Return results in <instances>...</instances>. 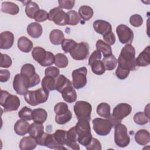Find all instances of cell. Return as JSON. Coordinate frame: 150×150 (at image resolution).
I'll use <instances>...</instances> for the list:
<instances>
[{"label": "cell", "mask_w": 150, "mask_h": 150, "mask_svg": "<svg viewBox=\"0 0 150 150\" xmlns=\"http://www.w3.org/2000/svg\"><path fill=\"white\" fill-rule=\"evenodd\" d=\"M135 50L131 44H128L124 46L121 49L119 55L117 62L119 67L134 71L138 68L137 64L135 58Z\"/></svg>", "instance_id": "1"}, {"label": "cell", "mask_w": 150, "mask_h": 150, "mask_svg": "<svg viewBox=\"0 0 150 150\" xmlns=\"http://www.w3.org/2000/svg\"><path fill=\"white\" fill-rule=\"evenodd\" d=\"M77 134V142L83 146H87L93 138L88 121H78L75 126Z\"/></svg>", "instance_id": "2"}, {"label": "cell", "mask_w": 150, "mask_h": 150, "mask_svg": "<svg viewBox=\"0 0 150 150\" xmlns=\"http://www.w3.org/2000/svg\"><path fill=\"white\" fill-rule=\"evenodd\" d=\"M49 92L43 88H40L35 91H28L24 95L25 101L32 106L45 103L49 97Z\"/></svg>", "instance_id": "3"}, {"label": "cell", "mask_w": 150, "mask_h": 150, "mask_svg": "<svg viewBox=\"0 0 150 150\" xmlns=\"http://www.w3.org/2000/svg\"><path fill=\"white\" fill-rule=\"evenodd\" d=\"M21 101L18 96L11 94L6 91H1L0 104L5 112L16 111L20 106Z\"/></svg>", "instance_id": "4"}, {"label": "cell", "mask_w": 150, "mask_h": 150, "mask_svg": "<svg viewBox=\"0 0 150 150\" xmlns=\"http://www.w3.org/2000/svg\"><path fill=\"white\" fill-rule=\"evenodd\" d=\"M91 111V105L87 101H78L74 105V112L78 121L86 120L90 121Z\"/></svg>", "instance_id": "5"}, {"label": "cell", "mask_w": 150, "mask_h": 150, "mask_svg": "<svg viewBox=\"0 0 150 150\" xmlns=\"http://www.w3.org/2000/svg\"><path fill=\"white\" fill-rule=\"evenodd\" d=\"M114 142L117 146L121 148L125 147L129 144L130 138L125 125L120 123L114 127Z\"/></svg>", "instance_id": "6"}, {"label": "cell", "mask_w": 150, "mask_h": 150, "mask_svg": "<svg viewBox=\"0 0 150 150\" xmlns=\"http://www.w3.org/2000/svg\"><path fill=\"white\" fill-rule=\"evenodd\" d=\"M13 88L19 95H25L30 88V79L22 74H16L13 80Z\"/></svg>", "instance_id": "7"}, {"label": "cell", "mask_w": 150, "mask_h": 150, "mask_svg": "<svg viewBox=\"0 0 150 150\" xmlns=\"http://www.w3.org/2000/svg\"><path fill=\"white\" fill-rule=\"evenodd\" d=\"M93 129L95 132L100 136H106L110 134L112 124L110 121L107 119L101 118H96L93 120Z\"/></svg>", "instance_id": "8"}, {"label": "cell", "mask_w": 150, "mask_h": 150, "mask_svg": "<svg viewBox=\"0 0 150 150\" xmlns=\"http://www.w3.org/2000/svg\"><path fill=\"white\" fill-rule=\"evenodd\" d=\"M48 19L53 21L56 25L60 26L68 25L69 22L67 13L59 6L54 8L49 11Z\"/></svg>", "instance_id": "9"}, {"label": "cell", "mask_w": 150, "mask_h": 150, "mask_svg": "<svg viewBox=\"0 0 150 150\" xmlns=\"http://www.w3.org/2000/svg\"><path fill=\"white\" fill-rule=\"evenodd\" d=\"M87 73V69L86 67H81L73 71L72 84L74 88L80 89L86 85Z\"/></svg>", "instance_id": "10"}, {"label": "cell", "mask_w": 150, "mask_h": 150, "mask_svg": "<svg viewBox=\"0 0 150 150\" xmlns=\"http://www.w3.org/2000/svg\"><path fill=\"white\" fill-rule=\"evenodd\" d=\"M70 54L71 57L76 60H83L88 56L89 45L87 43L81 42L77 43L76 46L70 51Z\"/></svg>", "instance_id": "11"}, {"label": "cell", "mask_w": 150, "mask_h": 150, "mask_svg": "<svg viewBox=\"0 0 150 150\" xmlns=\"http://www.w3.org/2000/svg\"><path fill=\"white\" fill-rule=\"evenodd\" d=\"M116 32L120 42L122 44H131L134 39L133 31L127 25L121 24L116 28Z\"/></svg>", "instance_id": "12"}, {"label": "cell", "mask_w": 150, "mask_h": 150, "mask_svg": "<svg viewBox=\"0 0 150 150\" xmlns=\"http://www.w3.org/2000/svg\"><path fill=\"white\" fill-rule=\"evenodd\" d=\"M132 111V107L127 103H120L113 109L111 114L115 119L121 121L122 119L127 117Z\"/></svg>", "instance_id": "13"}, {"label": "cell", "mask_w": 150, "mask_h": 150, "mask_svg": "<svg viewBox=\"0 0 150 150\" xmlns=\"http://www.w3.org/2000/svg\"><path fill=\"white\" fill-rule=\"evenodd\" d=\"M77 134L76 130V127H73L66 131V140L65 145L70 149L74 150H79L80 146L77 143Z\"/></svg>", "instance_id": "14"}, {"label": "cell", "mask_w": 150, "mask_h": 150, "mask_svg": "<svg viewBox=\"0 0 150 150\" xmlns=\"http://www.w3.org/2000/svg\"><path fill=\"white\" fill-rule=\"evenodd\" d=\"M14 35L10 31H5L0 35V48L1 49H10L13 45Z\"/></svg>", "instance_id": "15"}, {"label": "cell", "mask_w": 150, "mask_h": 150, "mask_svg": "<svg viewBox=\"0 0 150 150\" xmlns=\"http://www.w3.org/2000/svg\"><path fill=\"white\" fill-rule=\"evenodd\" d=\"M93 26L97 33L103 36L112 30L111 25L109 22L103 20H97L94 21Z\"/></svg>", "instance_id": "16"}, {"label": "cell", "mask_w": 150, "mask_h": 150, "mask_svg": "<svg viewBox=\"0 0 150 150\" xmlns=\"http://www.w3.org/2000/svg\"><path fill=\"white\" fill-rule=\"evenodd\" d=\"M138 67L147 66L150 64V46H148L135 59Z\"/></svg>", "instance_id": "17"}, {"label": "cell", "mask_w": 150, "mask_h": 150, "mask_svg": "<svg viewBox=\"0 0 150 150\" xmlns=\"http://www.w3.org/2000/svg\"><path fill=\"white\" fill-rule=\"evenodd\" d=\"M37 145L36 138L30 135L21 139L19 142V148L21 150H32L35 149Z\"/></svg>", "instance_id": "18"}, {"label": "cell", "mask_w": 150, "mask_h": 150, "mask_svg": "<svg viewBox=\"0 0 150 150\" xmlns=\"http://www.w3.org/2000/svg\"><path fill=\"white\" fill-rule=\"evenodd\" d=\"M47 51H46L45 49L42 47L36 46L33 49L32 52V56L33 59L36 61L40 66L45 62L47 55Z\"/></svg>", "instance_id": "19"}, {"label": "cell", "mask_w": 150, "mask_h": 150, "mask_svg": "<svg viewBox=\"0 0 150 150\" xmlns=\"http://www.w3.org/2000/svg\"><path fill=\"white\" fill-rule=\"evenodd\" d=\"M28 133L29 135L34 137L36 139L40 138L44 134V127L42 123L34 122L29 125Z\"/></svg>", "instance_id": "20"}, {"label": "cell", "mask_w": 150, "mask_h": 150, "mask_svg": "<svg viewBox=\"0 0 150 150\" xmlns=\"http://www.w3.org/2000/svg\"><path fill=\"white\" fill-rule=\"evenodd\" d=\"M135 142L140 145H146L150 141V134L145 129L138 130L135 135Z\"/></svg>", "instance_id": "21"}, {"label": "cell", "mask_w": 150, "mask_h": 150, "mask_svg": "<svg viewBox=\"0 0 150 150\" xmlns=\"http://www.w3.org/2000/svg\"><path fill=\"white\" fill-rule=\"evenodd\" d=\"M29 124L26 120L21 119L18 120L14 125V131L15 133L19 136H23L28 132Z\"/></svg>", "instance_id": "22"}, {"label": "cell", "mask_w": 150, "mask_h": 150, "mask_svg": "<svg viewBox=\"0 0 150 150\" xmlns=\"http://www.w3.org/2000/svg\"><path fill=\"white\" fill-rule=\"evenodd\" d=\"M63 100L69 103L74 102L77 99V93L73 86H70L65 88L61 92Z\"/></svg>", "instance_id": "23"}, {"label": "cell", "mask_w": 150, "mask_h": 150, "mask_svg": "<svg viewBox=\"0 0 150 150\" xmlns=\"http://www.w3.org/2000/svg\"><path fill=\"white\" fill-rule=\"evenodd\" d=\"M43 32V29L41 25L38 22L30 23L27 26L28 34L33 38H39Z\"/></svg>", "instance_id": "24"}, {"label": "cell", "mask_w": 150, "mask_h": 150, "mask_svg": "<svg viewBox=\"0 0 150 150\" xmlns=\"http://www.w3.org/2000/svg\"><path fill=\"white\" fill-rule=\"evenodd\" d=\"M70 86H73V84L64 75L60 74L55 78V90L58 92L61 93L63 90Z\"/></svg>", "instance_id": "25"}, {"label": "cell", "mask_w": 150, "mask_h": 150, "mask_svg": "<svg viewBox=\"0 0 150 150\" xmlns=\"http://www.w3.org/2000/svg\"><path fill=\"white\" fill-rule=\"evenodd\" d=\"M18 49L22 52L29 53L33 48L32 42L25 36H22L19 38L17 42Z\"/></svg>", "instance_id": "26"}, {"label": "cell", "mask_w": 150, "mask_h": 150, "mask_svg": "<svg viewBox=\"0 0 150 150\" xmlns=\"http://www.w3.org/2000/svg\"><path fill=\"white\" fill-rule=\"evenodd\" d=\"M1 11L10 15H16L19 12V8L15 3L12 2H3L1 5Z\"/></svg>", "instance_id": "27"}, {"label": "cell", "mask_w": 150, "mask_h": 150, "mask_svg": "<svg viewBox=\"0 0 150 150\" xmlns=\"http://www.w3.org/2000/svg\"><path fill=\"white\" fill-rule=\"evenodd\" d=\"M47 113L43 108H36L33 110L32 114V119L35 122L43 123L47 119Z\"/></svg>", "instance_id": "28"}, {"label": "cell", "mask_w": 150, "mask_h": 150, "mask_svg": "<svg viewBox=\"0 0 150 150\" xmlns=\"http://www.w3.org/2000/svg\"><path fill=\"white\" fill-rule=\"evenodd\" d=\"M50 42L54 45H60L64 39L63 32L59 29H53L49 34Z\"/></svg>", "instance_id": "29"}, {"label": "cell", "mask_w": 150, "mask_h": 150, "mask_svg": "<svg viewBox=\"0 0 150 150\" xmlns=\"http://www.w3.org/2000/svg\"><path fill=\"white\" fill-rule=\"evenodd\" d=\"M53 136L57 144L61 147V149H66L64 146L66 140V131L63 129H57L53 134Z\"/></svg>", "instance_id": "30"}, {"label": "cell", "mask_w": 150, "mask_h": 150, "mask_svg": "<svg viewBox=\"0 0 150 150\" xmlns=\"http://www.w3.org/2000/svg\"><path fill=\"white\" fill-rule=\"evenodd\" d=\"M97 50L102 53L104 57H107L112 54V49L110 45L105 43L103 40L99 39L97 41L96 44Z\"/></svg>", "instance_id": "31"}, {"label": "cell", "mask_w": 150, "mask_h": 150, "mask_svg": "<svg viewBox=\"0 0 150 150\" xmlns=\"http://www.w3.org/2000/svg\"><path fill=\"white\" fill-rule=\"evenodd\" d=\"M93 13V9L87 5H83L79 9V15L84 21L90 20L92 18Z\"/></svg>", "instance_id": "32"}, {"label": "cell", "mask_w": 150, "mask_h": 150, "mask_svg": "<svg viewBox=\"0 0 150 150\" xmlns=\"http://www.w3.org/2000/svg\"><path fill=\"white\" fill-rule=\"evenodd\" d=\"M40 10L39 5L35 2L29 1L28 4H26L25 13L26 16L31 19H33L36 13Z\"/></svg>", "instance_id": "33"}, {"label": "cell", "mask_w": 150, "mask_h": 150, "mask_svg": "<svg viewBox=\"0 0 150 150\" xmlns=\"http://www.w3.org/2000/svg\"><path fill=\"white\" fill-rule=\"evenodd\" d=\"M105 70H114L117 64V59L116 57L112 54L111 55L104 57L102 60Z\"/></svg>", "instance_id": "34"}, {"label": "cell", "mask_w": 150, "mask_h": 150, "mask_svg": "<svg viewBox=\"0 0 150 150\" xmlns=\"http://www.w3.org/2000/svg\"><path fill=\"white\" fill-rule=\"evenodd\" d=\"M97 113L101 117L107 118L111 114V108L108 104L106 103H101L97 107Z\"/></svg>", "instance_id": "35"}, {"label": "cell", "mask_w": 150, "mask_h": 150, "mask_svg": "<svg viewBox=\"0 0 150 150\" xmlns=\"http://www.w3.org/2000/svg\"><path fill=\"white\" fill-rule=\"evenodd\" d=\"M42 87L47 91L55 90V79L50 76H45L42 81Z\"/></svg>", "instance_id": "36"}, {"label": "cell", "mask_w": 150, "mask_h": 150, "mask_svg": "<svg viewBox=\"0 0 150 150\" xmlns=\"http://www.w3.org/2000/svg\"><path fill=\"white\" fill-rule=\"evenodd\" d=\"M69 60L67 57L63 53H57L54 56V63L59 68H64L67 66Z\"/></svg>", "instance_id": "37"}, {"label": "cell", "mask_w": 150, "mask_h": 150, "mask_svg": "<svg viewBox=\"0 0 150 150\" xmlns=\"http://www.w3.org/2000/svg\"><path fill=\"white\" fill-rule=\"evenodd\" d=\"M90 66L92 72L97 75H102L105 73V69L103 62L101 60H97L93 62Z\"/></svg>", "instance_id": "38"}, {"label": "cell", "mask_w": 150, "mask_h": 150, "mask_svg": "<svg viewBox=\"0 0 150 150\" xmlns=\"http://www.w3.org/2000/svg\"><path fill=\"white\" fill-rule=\"evenodd\" d=\"M36 73L35 67L30 63L25 64L21 69V74L26 76L29 79H31Z\"/></svg>", "instance_id": "39"}, {"label": "cell", "mask_w": 150, "mask_h": 150, "mask_svg": "<svg viewBox=\"0 0 150 150\" xmlns=\"http://www.w3.org/2000/svg\"><path fill=\"white\" fill-rule=\"evenodd\" d=\"M72 118V113L69 110L68 112L60 114L55 115V121L57 124L63 125L68 122Z\"/></svg>", "instance_id": "40"}, {"label": "cell", "mask_w": 150, "mask_h": 150, "mask_svg": "<svg viewBox=\"0 0 150 150\" xmlns=\"http://www.w3.org/2000/svg\"><path fill=\"white\" fill-rule=\"evenodd\" d=\"M67 13L69 18L68 25L73 26L77 25L80 22V17L76 11L70 10Z\"/></svg>", "instance_id": "41"}, {"label": "cell", "mask_w": 150, "mask_h": 150, "mask_svg": "<svg viewBox=\"0 0 150 150\" xmlns=\"http://www.w3.org/2000/svg\"><path fill=\"white\" fill-rule=\"evenodd\" d=\"M134 122L141 125L146 124L149 122V118L143 112H138L134 115Z\"/></svg>", "instance_id": "42"}, {"label": "cell", "mask_w": 150, "mask_h": 150, "mask_svg": "<svg viewBox=\"0 0 150 150\" xmlns=\"http://www.w3.org/2000/svg\"><path fill=\"white\" fill-rule=\"evenodd\" d=\"M77 42L73 39H64L62 43V48L63 50L66 53L70 52V51L73 49L77 45Z\"/></svg>", "instance_id": "43"}, {"label": "cell", "mask_w": 150, "mask_h": 150, "mask_svg": "<svg viewBox=\"0 0 150 150\" xmlns=\"http://www.w3.org/2000/svg\"><path fill=\"white\" fill-rule=\"evenodd\" d=\"M33 110L28 107H23L18 112V116L22 119L30 121L32 120V114Z\"/></svg>", "instance_id": "44"}, {"label": "cell", "mask_w": 150, "mask_h": 150, "mask_svg": "<svg viewBox=\"0 0 150 150\" xmlns=\"http://www.w3.org/2000/svg\"><path fill=\"white\" fill-rule=\"evenodd\" d=\"M69 111L67 104L63 102H60L56 104L54 107V111L56 115H60L66 113Z\"/></svg>", "instance_id": "45"}, {"label": "cell", "mask_w": 150, "mask_h": 150, "mask_svg": "<svg viewBox=\"0 0 150 150\" xmlns=\"http://www.w3.org/2000/svg\"><path fill=\"white\" fill-rule=\"evenodd\" d=\"M49 17V13H47L46 11L40 9L35 14L34 16V19L36 22H44L48 19Z\"/></svg>", "instance_id": "46"}, {"label": "cell", "mask_w": 150, "mask_h": 150, "mask_svg": "<svg viewBox=\"0 0 150 150\" xmlns=\"http://www.w3.org/2000/svg\"><path fill=\"white\" fill-rule=\"evenodd\" d=\"M130 24L134 27H139L143 23V19L142 16L138 14H134L129 18Z\"/></svg>", "instance_id": "47"}, {"label": "cell", "mask_w": 150, "mask_h": 150, "mask_svg": "<svg viewBox=\"0 0 150 150\" xmlns=\"http://www.w3.org/2000/svg\"><path fill=\"white\" fill-rule=\"evenodd\" d=\"M12 63V59L8 54L1 53V64H0L1 67H4V68L9 67L11 66Z\"/></svg>", "instance_id": "48"}, {"label": "cell", "mask_w": 150, "mask_h": 150, "mask_svg": "<svg viewBox=\"0 0 150 150\" xmlns=\"http://www.w3.org/2000/svg\"><path fill=\"white\" fill-rule=\"evenodd\" d=\"M60 73V71L58 68L54 66H50L45 69V74L46 76H50L54 79L56 78Z\"/></svg>", "instance_id": "49"}, {"label": "cell", "mask_w": 150, "mask_h": 150, "mask_svg": "<svg viewBox=\"0 0 150 150\" xmlns=\"http://www.w3.org/2000/svg\"><path fill=\"white\" fill-rule=\"evenodd\" d=\"M86 148L87 150H101L102 148L100 142L95 138H92L91 141L89 144L86 146Z\"/></svg>", "instance_id": "50"}, {"label": "cell", "mask_w": 150, "mask_h": 150, "mask_svg": "<svg viewBox=\"0 0 150 150\" xmlns=\"http://www.w3.org/2000/svg\"><path fill=\"white\" fill-rule=\"evenodd\" d=\"M129 72L130 71L129 70L123 69L118 66L117 69L115 70V75L119 79L124 80L128 76Z\"/></svg>", "instance_id": "51"}, {"label": "cell", "mask_w": 150, "mask_h": 150, "mask_svg": "<svg viewBox=\"0 0 150 150\" xmlns=\"http://www.w3.org/2000/svg\"><path fill=\"white\" fill-rule=\"evenodd\" d=\"M59 6L66 9H71L75 4L74 0H60L58 1Z\"/></svg>", "instance_id": "52"}, {"label": "cell", "mask_w": 150, "mask_h": 150, "mask_svg": "<svg viewBox=\"0 0 150 150\" xmlns=\"http://www.w3.org/2000/svg\"><path fill=\"white\" fill-rule=\"evenodd\" d=\"M103 39L104 42L108 45H113L116 40V38L114 33L111 31L103 35Z\"/></svg>", "instance_id": "53"}, {"label": "cell", "mask_w": 150, "mask_h": 150, "mask_svg": "<svg viewBox=\"0 0 150 150\" xmlns=\"http://www.w3.org/2000/svg\"><path fill=\"white\" fill-rule=\"evenodd\" d=\"M54 55L50 52H47V57L43 62V63L42 64V66L43 67H47L52 65L54 63Z\"/></svg>", "instance_id": "54"}, {"label": "cell", "mask_w": 150, "mask_h": 150, "mask_svg": "<svg viewBox=\"0 0 150 150\" xmlns=\"http://www.w3.org/2000/svg\"><path fill=\"white\" fill-rule=\"evenodd\" d=\"M102 57V56H101V53L98 52V50H95L94 51L92 54L90 55V57H89V59H88V65L90 66V64L94 62V61L96 60H101Z\"/></svg>", "instance_id": "55"}, {"label": "cell", "mask_w": 150, "mask_h": 150, "mask_svg": "<svg viewBox=\"0 0 150 150\" xmlns=\"http://www.w3.org/2000/svg\"><path fill=\"white\" fill-rule=\"evenodd\" d=\"M10 78V72L8 70H0L1 82H6Z\"/></svg>", "instance_id": "56"}, {"label": "cell", "mask_w": 150, "mask_h": 150, "mask_svg": "<svg viewBox=\"0 0 150 150\" xmlns=\"http://www.w3.org/2000/svg\"><path fill=\"white\" fill-rule=\"evenodd\" d=\"M148 107H149V104H148L147 105H146V108H145V114L149 118V108H148Z\"/></svg>", "instance_id": "57"}]
</instances>
